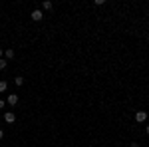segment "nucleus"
Returning a JSON list of instances; mask_svg holds the SVG:
<instances>
[{
    "label": "nucleus",
    "instance_id": "obj_1",
    "mask_svg": "<svg viewBox=\"0 0 149 147\" xmlns=\"http://www.w3.org/2000/svg\"><path fill=\"white\" fill-rule=\"evenodd\" d=\"M4 121H6V123H14V121H16V113L14 111H6L4 113Z\"/></svg>",
    "mask_w": 149,
    "mask_h": 147
},
{
    "label": "nucleus",
    "instance_id": "obj_2",
    "mask_svg": "<svg viewBox=\"0 0 149 147\" xmlns=\"http://www.w3.org/2000/svg\"><path fill=\"white\" fill-rule=\"evenodd\" d=\"M145 119H147V111H137V113H135V121L143 123Z\"/></svg>",
    "mask_w": 149,
    "mask_h": 147
},
{
    "label": "nucleus",
    "instance_id": "obj_3",
    "mask_svg": "<svg viewBox=\"0 0 149 147\" xmlns=\"http://www.w3.org/2000/svg\"><path fill=\"white\" fill-rule=\"evenodd\" d=\"M42 18H44L42 10H32V20H34V22H40Z\"/></svg>",
    "mask_w": 149,
    "mask_h": 147
},
{
    "label": "nucleus",
    "instance_id": "obj_4",
    "mask_svg": "<svg viewBox=\"0 0 149 147\" xmlns=\"http://www.w3.org/2000/svg\"><path fill=\"white\" fill-rule=\"evenodd\" d=\"M6 103H8V105H16V103H18V95H16V93H12V95H8V100H6Z\"/></svg>",
    "mask_w": 149,
    "mask_h": 147
},
{
    "label": "nucleus",
    "instance_id": "obj_5",
    "mask_svg": "<svg viewBox=\"0 0 149 147\" xmlns=\"http://www.w3.org/2000/svg\"><path fill=\"white\" fill-rule=\"evenodd\" d=\"M4 56L8 58V60H12V58L16 56V52H14V50H12V48H8V50H4Z\"/></svg>",
    "mask_w": 149,
    "mask_h": 147
},
{
    "label": "nucleus",
    "instance_id": "obj_6",
    "mask_svg": "<svg viewBox=\"0 0 149 147\" xmlns=\"http://www.w3.org/2000/svg\"><path fill=\"white\" fill-rule=\"evenodd\" d=\"M6 90H8V82L6 79H0V93H4Z\"/></svg>",
    "mask_w": 149,
    "mask_h": 147
},
{
    "label": "nucleus",
    "instance_id": "obj_7",
    "mask_svg": "<svg viewBox=\"0 0 149 147\" xmlns=\"http://www.w3.org/2000/svg\"><path fill=\"white\" fill-rule=\"evenodd\" d=\"M42 8H44V10H52V8H54V4H52L50 0H44V2H42Z\"/></svg>",
    "mask_w": 149,
    "mask_h": 147
},
{
    "label": "nucleus",
    "instance_id": "obj_8",
    "mask_svg": "<svg viewBox=\"0 0 149 147\" xmlns=\"http://www.w3.org/2000/svg\"><path fill=\"white\" fill-rule=\"evenodd\" d=\"M14 84H16V86H22V84H24V78H20V76H18V78L14 79Z\"/></svg>",
    "mask_w": 149,
    "mask_h": 147
},
{
    "label": "nucleus",
    "instance_id": "obj_9",
    "mask_svg": "<svg viewBox=\"0 0 149 147\" xmlns=\"http://www.w3.org/2000/svg\"><path fill=\"white\" fill-rule=\"evenodd\" d=\"M6 64H8V62H6L4 58H0V70H4V68H6Z\"/></svg>",
    "mask_w": 149,
    "mask_h": 147
},
{
    "label": "nucleus",
    "instance_id": "obj_10",
    "mask_svg": "<svg viewBox=\"0 0 149 147\" xmlns=\"http://www.w3.org/2000/svg\"><path fill=\"white\" fill-rule=\"evenodd\" d=\"M4 105H6V102H4V100H0V109H2Z\"/></svg>",
    "mask_w": 149,
    "mask_h": 147
},
{
    "label": "nucleus",
    "instance_id": "obj_11",
    "mask_svg": "<svg viewBox=\"0 0 149 147\" xmlns=\"http://www.w3.org/2000/svg\"><path fill=\"white\" fill-rule=\"evenodd\" d=\"M2 137H4V131H2V129H0V139H2Z\"/></svg>",
    "mask_w": 149,
    "mask_h": 147
},
{
    "label": "nucleus",
    "instance_id": "obj_12",
    "mask_svg": "<svg viewBox=\"0 0 149 147\" xmlns=\"http://www.w3.org/2000/svg\"><path fill=\"white\" fill-rule=\"evenodd\" d=\"M145 133H147V135H149V125H147V127H145Z\"/></svg>",
    "mask_w": 149,
    "mask_h": 147
},
{
    "label": "nucleus",
    "instance_id": "obj_13",
    "mask_svg": "<svg viewBox=\"0 0 149 147\" xmlns=\"http://www.w3.org/2000/svg\"><path fill=\"white\" fill-rule=\"evenodd\" d=\"M131 147H139V143H131Z\"/></svg>",
    "mask_w": 149,
    "mask_h": 147
},
{
    "label": "nucleus",
    "instance_id": "obj_14",
    "mask_svg": "<svg viewBox=\"0 0 149 147\" xmlns=\"http://www.w3.org/2000/svg\"><path fill=\"white\" fill-rule=\"evenodd\" d=\"M2 54H4V50H2V48H0V58H2Z\"/></svg>",
    "mask_w": 149,
    "mask_h": 147
}]
</instances>
